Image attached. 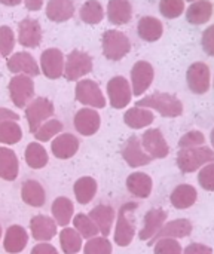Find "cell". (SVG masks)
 Instances as JSON below:
<instances>
[{
	"label": "cell",
	"mask_w": 214,
	"mask_h": 254,
	"mask_svg": "<svg viewBox=\"0 0 214 254\" xmlns=\"http://www.w3.org/2000/svg\"><path fill=\"white\" fill-rule=\"evenodd\" d=\"M136 106L149 109L152 112H156L162 118H171V119L182 116L185 110L182 100L170 92H153L150 95L137 100Z\"/></svg>",
	"instance_id": "6da1fadb"
},
{
	"label": "cell",
	"mask_w": 214,
	"mask_h": 254,
	"mask_svg": "<svg viewBox=\"0 0 214 254\" xmlns=\"http://www.w3.org/2000/svg\"><path fill=\"white\" fill-rule=\"evenodd\" d=\"M210 162H214V150L206 144L192 149H179L176 158V164L183 174L197 173Z\"/></svg>",
	"instance_id": "7a4b0ae2"
},
{
	"label": "cell",
	"mask_w": 214,
	"mask_h": 254,
	"mask_svg": "<svg viewBox=\"0 0 214 254\" xmlns=\"http://www.w3.org/2000/svg\"><path fill=\"white\" fill-rule=\"evenodd\" d=\"M139 208L137 202H125L122 207H119V211L116 214V226L113 240L118 247H128L136 237V222L133 217V213Z\"/></svg>",
	"instance_id": "3957f363"
},
{
	"label": "cell",
	"mask_w": 214,
	"mask_h": 254,
	"mask_svg": "<svg viewBox=\"0 0 214 254\" xmlns=\"http://www.w3.org/2000/svg\"><path fill=\"white\" fill-rule=\"evenodd\" d=\"M101 51L106 60L121 61L131 52V40L121 30H106L101 36Z\"/></svg>",
	"instance_id": "277c9868"
},
{
	"label": "cell",
	"mask_w": 214,
	"mask_h": 254,
	"mask_svg": "<svg viewBox=\"0 0 214 254\" xmlns=\"http://www.w3.org/2000/svg\"><path fill=\"white\" fill-rule=\"evenodd\" d=\"M94 68L92 57L80 49H73L69 52L64 61V73L63 76L70 82H77L89 74Z\"/></svg>",
	"instance_id": "5b68a950"
},
{
	"label": "cell",
	"mask_w": 214,
	"mask_h": 254,
	"mask_svg": "<svg viewBox=\"0 0 214 254\" xmlns=\"http://www.w3.org/2000/svg\"><path fill=\"white\" fill-rule=\"evenodd\" d=\"M55 113L54 103L48 100L46 97H36L33 98L27 107H25V119L28 122V129L31 134H34L40 125H43L46 121H49Z\"/></svg>",
	"instance_id": "8992f818"
},
{
	"label": "cell",
	"mask_w": 214,
	"mask_h": 254,
	"mask_svg": "<svg viewBox=\"0 0 214 254\" xmlns=\"http://www.w3.org/2000/svg\"><path fill=\"white\" fill-rule=\"evenodd\" d=\"M74 98L82 106L91 107V109H104L106 107V97L100 88V85L92 79H80L76 83L74 88Z\"/></svg>",
	"instance_id": "52a82bcc"
},
{
	"label": "cell",
	"mask_w": 214,
	"mask_h": 254,
	"mask_svg": "<svg viewBox=\"0 0 214 254\" xmlns=\"http://www.w3.org/2000/svg\"><path fill=\"white\" fill-rule=\"evenodd\" d=\"M186 85L195 95H204L212 88V71L204 61L192 63L186 70Z\"/></svg>",
	"instance_id": "ba28073f"
},
{
	"label": "cell",
	"mask_w": 214,
	"mask_h": 254,
	"mask_svg": "<svg viewBox=\"0 0 214 254\" xmlns=\"http://www.w3.org/2000/svg\"><path fill=\"white\" fill-rule=\"evenodd\" d=\"M7 91H9V97L12 103L18 109L27 107V104L34 98L33 77L25 76V74H15L7 83Z\"/></svg>",
	"instance_id": "9c48e42d"
},
{
	"label": "cell",
	"mask_w": 214,
	"mask_h": 254,
	"mask_svg": "<svg viewBox=\"0 0 214 254\" xmlns=\"http://www.w3.org/2000/svg\"><path fill=\"white\" fill-rule=\"evenodd\" d=\"M107 97H109V104L116 109L122 110L127 106H130L131 98H133V89L131 83L127 77L124 76H113L106 86Z\"/></svg>",
	"instance_id": "30bf717a"
},
{
	"label": "cell",
	"mask_w": 214,
	"mask_h": 254,
	"mask_svg": "<svg viewBox=\"0 0 214 254\" xmlns=\"http://www.w3.org/2000/svg\"><path fill=\"white\" fill-rule=\"evenodd\" d=\"M155 79V68L149 61H137L130 71V83L134 97H142L152 85Z\"/></svg>",
	"instance_id": "8fae6325"
},
{
	"label": "cell",
	"mask_w": 214,
	"mask_h": 254,
	"mask_svg": "<svg viewBox=\"0 0 214 254\" xmlns=\"http://www.w3.org/2000/svg\"><path fill=\"white\" fill-rule=\"evenodd\" d=\"M142 146L152 159H164L170 153V144L159 128H149L143 132Z\"/></svg>",
	"instance_id": "7c38bea8"
},
{
	"label": "cell",
	"mask_w": 214,
	"mask_h": 254,
	"mask_svg": "<svg viewBox=\"0 0 214 254\" xmlns=\"http://www.w3.org/2000/svg\"><path fill=\"white\" fill-rule=\"evenodd\" d=\"M64 61L66 55L58 48H48L40 54V73L51 80L60 79L64 73Z\"/></svg>",
	"instance_id": "4fadbf2b"
},
{
	"label": "cell",
	"mask_w": 214,
	"mask_h": 254,
	"mask_svg": "<svg viewBox=\"0 0 214 254\" xmlns=\"http://www.w3.org/2000/svg\"><path fill=\"white\" fill-rule=\"evenodd\" d=\"M43 39V31L37 19L34 18H24L18 22L16 40L21 46L27 49H34L40 46Z\"/></svg>",
	"instance_id": "5bb4252c"
},
{
	"label": "cell",
	"mask_w": 214,
	"mask_h": 254,
	"mask_svg": "<svg viewBox=\"0 0 214 254\" xmlns=\"http://www.w3.org/2000/svg\"><path fill=\"white\" fill-rule=\"evenodd\" d=\"M6 67L13 74H25V76H30V77H34V76L40 74L39 63L27 51L15 52L9 58H6Z\"/></svg>",
	"instance_id": "9a60e30c"
},
{
	"label": "cell",
	"mask_w": 214,
	"mask_h": 254,
	"mask_svg": "<svg viewBox=\"0 0 214 254\" xmlns=\"http://www.w3.org/2000/svg\"><path fill=\"white\" fill-rule=\"evenodd\" d=\"M121 155L124 158V161L127 162L128 167L131 168H140V167H146L149 165L153 159L144 152L142 141L137 135H131L130 138H127V141L122 146Z\"/></svg>",
	"instance_id": "2e32d148"
},
{
	"label": "cell",
	"mask_w": 214,
	"mask_h": 254,
	"mask_svg": "<svg viewBox=\"0 0 214 254\" xmlns=\"http://www.w3.org/2000/svg\"><path fill=\"white\" fill-rule=\"evenodd\" d=\"M73 124H74L76 131L80 135L91 137L95 132H98V129L101 127V118H100V113L95 109L83 107V109L77 110V113L74 115Z\"/></svg>",
	"instance_id": "e0dca14e"
},
{
	"label": "cell",
	"mask_w": 214,
	"mask_h": 254,
	"mask_svg": "<svg viewBox=\"0 0 214 254\" xmlns=\"http://www.w3.org/2000/svg\"><path fill=\"white\" fill-rule=\"evenodd\" d=\"M194 232V225L189 219H176L171 222H167L161 231L147 243L149 246H153L161 238H171V240H182L191 237Z\"/></svg>",
	"instance_id": "ac0fdd59"
},
{
	"label": "cell",
	"mask_w": 214,
	"mask_h": 254,
	"mask_svg": "<svg viewBox=\"0 0 214 254\" xmlns=\"http://www.w3.org/2000/svg\"><path fill=\"white\" fill-rule=\"evenodd\" d=\"M168 213L164 208H150L143 219V228L139 231V240L142 241H150L161 228L167 223Z\"/></svg>",
	"instance_id": "d6986e66"
},
{
	"label": "cell",
	"mask_w": 214,
	"mask_h": 254,
	"mask_svg": "<svg viewBox=\"0 0 214 254\" xmlns=\"http://www.w3.org/2000/svg\"><path fill=\"white\" fill-rule=\"evenodd\" d=\"M79 138L70 132H63V134H58L52 143H51V150L54 153L55 158L58 159H70L73 158L77 150H79Z\"/></svg>",
	"instance_id": "ffe728a7"
},
{
	"label": "cell",
	"mask_w": 214,
	"mask_h": 254,
	"mask_svg": "<svg viewBox=\"0 0 214 254\" xmlns=\"http://www.w3.org/2000/svg\"><path fill=\"white\" fill-rule=\"evenodd\" d=\"M31 237L39 243H48L57 235V222L48 216L39 214L30 220Z\"/></svg>",
	"instance_id": "44dd1931"
},
{
	"label": "cell",
	"mask_w": 214,
	"mask_h": 254,
	"mask_svg": "<svg viewBox=\"0 0 214 254\" xmlns=\"http://www.w3.org/2000/svg\"><path fill=\"white\" fill-rule=\"evenodd\" d=\"M214 6L212 0H195L189 3V6L186 7L185 16L191 25H204L210 22Z\"/></svg>",
	"instance_id": "7402d4cb"
},
{
	"label": "cell",
	"mask_w": 214,
	"mask_h": 254,
	"mask_svg": "<svg viewBox=\"0 0 214 254\" xmlns=\"http://www.w3.org/2000/svg\"><path fill=\"white\" fill-rule=\"evenodd\" d=\"M127 190L136 196V198H140V199H147L152 193V189H153V180L149 174L146 173H140V171H136L133 174H130L127 177Z\"/></svg>",
	"instance_id": "603a6c76"
},
{
	"label": "cell",
	"mask_w": 214,
	"mask_h": 254,
	"mask_svg": "<svg viewBox=\"0 0 214 254\" xmlns=\"http://www.w3.org/2000/svg\"><path fill=\"white\" fill-rule=\"evenodd\" d=\"M88 216L91 217V220L98 228L101 237L109 238V235L112 232L113 222L116 220V213H115L113 207L112 205H106V204H100L95 208H92L88 213Z\"/></svg>",
	"instance_id": "cb8c5ba5"
},
{
	"label": "cell",
	"mask_w": 214,
	"mask_h": 254,
	"mask_svg": "<svg viewBox=\"0 0 214 254\" xmlns=\"http://www.w3.org/2000/svg\"><path fill=\"white\" fill-rule=\"evenodd\" d=\"M137 34L142 40L147 43L158 42L164 34V24L161 22V19L152 15L142 16L137 22Z\"/></svg>",
	"instance_id": "d4e9b609"
},
{
	"label": "cell",
	"mask_w": 214,
	"mask_h": 254,
	"mask_svg": "<svg viewBox=\"0 0 214 254\" xmlns=\"http://www.w3.org/2000/svg\"><path fill=\"white\" fill-rule=\"evenodd\" d=\"M74 3L73 0H48L46 3V18L52 22H66L74 15Z\"/></svg>",
	"instance_id": "484cf974"
},
{
	"label": "cell",
	"mask_w": 214,
	"mask_h": 254,
	"mask_svg": "<svg viewBox=\"0 0 214 254\" xmlns=\"http://www.w3.org/2000/svg\"><path fill=\"white\" fill-rule=\"evenodd\" d=\"M198 199V192L192 185L182 183L176 186L170 195V202L177 210H188L195 205Z\"/></svg>",
	"instance_id": "4316f807"
},
{
	"label": "cell",
	"mask_w": 214,
	"mask_h": 254,
	"mask_svg": "<svg viewBox=\"0 0 214 254\" xmlns=\"http://www.w3.org/2000/svg\"><path fill=\"white\" fill-rule=\"evenodd\" d=\"M27 243H28V234L22 226L12 225L6 229V235L3 240V249L6 253H21L25 249Z\"/></svg>",
	"instance_id": "83f0119b"
},
{
	"label": "cell",
	"mask_w": 214,
	"mask_h": 254,
	"mask_svg": "<svg viewBox=\"0 0 214 254\" xmlns=\"http://www.w3.org/2000/svg\"><path fill=\"white\" fill-rule=\"evenodd\" d=\"M21 199L30 207L40 208L46 202V192L37 180L28 179L21 186Z\"/></svg>",
	"instance_id": "f1b7e54d"
},
{
	"label": "cell",
	"mask_w": 214,
	"mask_h": 254,
	"mask_svg": "<svg viewBox=\"0 0 214 254\" xmlns=\"http://www.w3.org/2000/svg\"><path fill=\"white\" fill-rule=\"evenodd\" d=\"M133 18V4L130 0H109L107 19L113 25H125Z\"/></svg>",
	"instance_id": "f546056e"
},
{
	"label": "cell",
	"mask_w": 214,
	"mask_h": 254,
	"mask_svg": "<svg viewBox=\"0 0 214 254\" xmlns=\"http://www.w3.org/2000/svg\"><path fill=\"white\" fill-rule=\"evenodd\" d=\"M155 113L149 109L134 106L124 113V122L131 129H143L153 124Z\"/></svg>",
	"instance_id": "4dcf8cb0"
},
{
	"label": "cell",
	"mask_w": 214,
	"mask_h": 254,
	"mask_svg": "<svg viewBox=\"0 0 214 254\" xmlns=\"http://www.w3.org/2000/svg\"><path fill=\"white\" fill-rule=\"evenodd\" d=\"M19 173V162L16 153L9 147H0V179L13 182Z\"/></svg>",
	"instance_id": "1f68e13d"
},
{
	"label": "cell",
	"mask_w": 214,
	"mask_h": 254,
	"mask_svg": "<svg viewBox=\"0 0 214 254\" xmlns=\"http://www.w3.org/2000/svg\"><path fill=\"white\" fill-rule=\"evenodd\" d=\"M97 190H98L97 180L94 177H89V176H85V177L77 179L76 183H74V186H73L74 198H76V201L80 205L89 204L95 198Z\"/></svg>",
	"instance_id": "d6a6232c"
},
{
	"label": "cell",
	"mask_w": 214,
	"mask_h": 254,
	"mask_svg": "<svg viewBox=\"0 0 214 254\" xmlns=\"http://www.w3.org/2000/svg\"><path fill=\"white\" fill-rule=\"evenodd\" d=\"M51 211H52V217L57 222V225H60L63 228H67L69 223L73 220L74 205H73V202L69 198L60 196V198H57L52 202Z\"/></svg>",
	"instance_id": "836d02e7"
},
{
	"label": "cell",
	"mask_w": 214,
	"mask_h": 254,
	"mask_svg": "<svg viewBox=\"0 0 214 254\" xmlns=\"http://www.w3.org/2000/svg\"><path fill=\"white\" fill-rule=\"evenodd\" d=\"M106 16V10L98 0H86L79 9V18L88 25L100 24Z\"/></svg>",
	"instance_id": "e575fe53"
},
{
	"label": "cell",
	"mask_w": 214,
	"mask_h": 254,
	"mask_svg": "<svg viewBox=\"0 0 214 254\" xmlns=\"http://www.w3.org/2000/svg\"><path fill=\"white\" fill-rule=\"evenodd\" d=\"M48 152L40 143H30L25 147V164L33 170H40L48 165Z\"/></svg>",
	"instance_id": "d590c367"
},
{
	"label": "cell",
	"mask_w": 214,
	"mask_h": 254,
	"mask_svg": "<svg viewBox=\"0 0 214 254\" xmlns=\"http://www.w3.org/2000/svg\"><path fill=\"white\" fill-rule=\"evenodd\" d=\"M82 237L73 228H64L60 232V246L64 254H77L82 250Z\"/></svg>",
	"instance_id": "8d00e7d4"
},
{
	"label": "cell",
	"mask_w": 214,
	"mask_h": 254,
	"mask_svg": "<svg viewBox=\"0 0 214 254\" xmlns=\"http://www.w3.org/2000/svg\"><path fill=\"white\" fill-rule=\"evenodd\" d=\"M71 222H73V228L79 232V235L83 240H91L94 237H98V234H100L98 228L95 226V223L91 220V217L88 214L79 213L73 217Z\"/></svg>",
	"instance_id": "74e56055"
},
{
	"label": "cell",
	"mask_w": 214,
	"mask_h": 254,
	"mask_svg": "<svg viewBox=\"0 0 214 254\" xmlns=\"http://www.w3.org/2000/svg\"><path fill=\"white\" fill-rule=\"evenodd\" d=\"M22 138V129L16 121H4L0 124V144H16Z\"/></svg>",
	"instance_id": "f35d334b"
},
{
	"label": "cell",
	"mask_w": 214,
	"mask_h": 254,
	"mask_svg": "<svg viewBox=\"0 0 214 254\" xmlns=\"http://www.w3.org/2000/svg\"><path fill=\"white\" fill-rule=\"evenodd\" d=\"M63 129H64V125H63L61 121L49 119L43 125H40V128L34 132V137H36L37 141L45 143V141H49V140L55 138L58 134H61Z\"/></svg>",
	"instance_id": "ab89813d"
},
{
	"label": "cell",
	"mask_w": 214,
	"mask_h": 254,
	"mask_svg": "<svg viewBox=\"0 0 214 254\" xmlns=\"http://www.w3.org/2000/svg\"><path fill=\"white\" fill-rule=\"evenodd\" d=\"M186 10L185 0H159V13L167 19H176Z\"/></svg>",
	"instance_id": "60d3db41"
},
{
	"label": "cell",
	"mask_w": 214,
	"mask_h": 254,
	"mask_svg": "<svg viewBox=\"0 0 214 254\" xmlns=\"http://www.w3.org/2000/svg\"><path fill=\"white\" fill-rule=\"evenodd\" d=\"M16 39L15 33L9 25H1L0 27V57L9 58L13 52Z\"/></svg>",
	"instance_id": "b9f144b4"
},
{
	"label": "cell",
	"mask_w": 214,
	"mask_h": 254,
	"mask_svg": "<svg viewBox=\"0 0 214 254\" xmlns=\"http://www.w3.org/2000/svg\"><path fill=\"white\" fill-rule=\"evenodd\" d=\"M113 247L109 238L106 237H94L88 240L83 247V254H112Z\"/></svg>",
	"instance_id": "7bdbcfd3"
},
{
	"label": "cell",
	"mask_w": 214,
	"mask_h": 254,
	"mask_svg": "<svg viewBox=\"0 0 214 254\" xmlns=\"http://www.w3.org/2000/svg\"><path fill=\"white\" fill-rule=\"evenodd\" d=\"M183 247L179 240L161 238L153 244V254H182Z\"/></svg>",
	"instance_id": "ee69618b"
},
{
	"label": "cell",
	"mask_w": 214,
	"mask_h": 254,
	"mask_svg": "<svg viewBox=\"0 0 214 254\" xmlns=\"http://www.w3.org/2000/svg\"><path fill=\"white\" fill-rule=\"evenodd\" d=\"M206 144V135L198 129H191L182 135L179 140V149H192Z\"/></svg>",
	"instance_id": "f6af8a7d"
},
{
	"label": "cell",
	"mask_w": 214,
	"mask_h": 254,
	"mask_svg": "<svg viewBox=\"0 0 214 254\" xmlns=\"http://www.w3.org/2000/svg\"><path fill=\"white\" fill-rule=\"evenodd\" d=\"M198 183L204 190L214 192V162L204 165L198 171Z\"/></svg>",
	"instance_id": "bcb514c9"
},
{
	"label": "cell",
	"mask_w": 214,
	"mask_h": 254,
	"mask_svg": "<svg viewBox=\"0 0 214 254\" xmlns=\"http://www.w3.org/2000/svg\"><path fill=\"white\" fill-rule=\"evenodd\" d=\"M201 48L209 55L214 57V24L209 25L201 36Z\"/></svg>",
	"instance_id": "7dc6e473"
},
{
	"label": "cell",
	"mask_w": 214,
	"mask_h": 254,
	"mask_svg": "<svg viewBox=\"0 0 214 254\" xmlns=\"http://www.w3.org/2000/svg\"><path fill=\"white\" fill-rule=\"evenodd\" d=\"M182 254H213V249L203 243H192L183 249Z\"/></svg>",
	"instance_id": "c3c4849f"
},
{
	"label": "cell",
	"mask_w": 214,
	"mask_h": 254,
	"mask_svg": "<svg viewBox=\"0 0 214 254\" xmlns=\"http://www.w3.org/2000/svg\"><path fill=\"white\" fill-rule=\"evenodd\" d=\"M30 254H58V250L54 246L48 244V243H40V244H37V246H34L31 249Z\"/></svg>",
	"instance_id": "681fc988"
},
{
	"label": "cell",
	"mask_w": 214,
	"mask_h": 254,
	"mask_svg": "<svg viewBox=\"0 0 214 254\" xmlns=\"http://www.w3.org/2000/svg\"><path fill=\"white\" fill-rule=\"evenodd\" d=\"M4 121H19V115L6 109V107H0V124L4 122Z\"/></svg>",
	"instance_id": "f907efd6"
},
{
	"label": "cell",
	"mask_w": 214,
	"mask_h": 254,
	"mask_svg": "<svg viewBox=\"0 0 214 254\" xmlns=\"http://www.w3.org/2000/svg\"><path fill=\"white\" fill-rule=\"evenodd\" d=\"M43 3H45V0H24V4H25L27 10H30V12L40 10Z\"/></svg>",
	"instance_id": "816d5d0a"
},
{
	"label": "cell",
	"mask_w": 214,
	"mask_h": 254,
	"mask_svg": "<svg viewBox=\"0 0 214 254\" xmlns=\"http://www.w3.org/2000/svg\"><path fill=\"white\" fill-rule=\"evenodd\" d=\"M24 0H0V3L3 4V6H9V7H12V6H18V4H21Z\"/></svg>",
	"instance_id": "f5cc1de1"
},
{
	"label": "cell",
	"mask_w": 214,
	"mask_h": 254,
	"mask_svg": "<svg viewBox=\"0 0 214 254\" xmlns=\"http://www.w3.org/2000/svg\"><path fill=\"white\" fill-rule=\"evenodd\" d=\"M210 143H212V149L214 150V128L212 129V132H210Z\"/></svg>",
	"instance_id": "db71d44e"
},
{
	"label": "cell",
	"mask_w": 214,
	"mask_h": 254,
	"mask_svg": "<svg viewBox=\"0 0 214 254\" xmlns=\"http://www.w3.org/2000/svg\"><path fill=\"white\" fill-rule=\"evenodd\" d=\"M185 1H189V3H192V1H195V0H185Z\"/></svg>",
	"instance_id": "11a10c76"
},
{
	"label": "cell",
	"mask_w": 214,
	"mask_h": 254,
	"mask_svg": "<svg viewBox=\"0 0 214 254\" xmlns=\"http://www.w3.org/2000/svg\"><path fill=\"white\" fill-rule=\"evenodd\" d=\"M0 238H1V226H0Z\"/></svg>",
	"instance_id": "9f6ffc18"
},
{
	"label": "cell",
	"mask_w": 214,
	"mask_h": 254,
	"mask_svg": "<svg viewBox=\"0 0 214 254\" xmlns=\"http://www.w3.org/2000/svg\"><path fill=\"white\" fill-rule=\"evenodd\" d=\"M213 86H214V80H213Z\"/></svg>",
	"instance_id": "6f0895ef"
}]
</instances>
